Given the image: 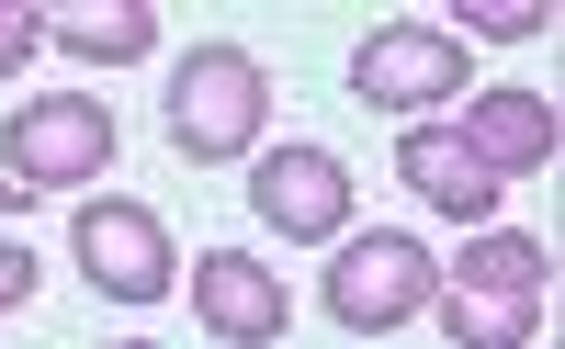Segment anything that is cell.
Wrapping results in <instances>:
<instances>
[{
	"label": "cell",
	"mask_w": 565,
	"mask_h": 349,
	"mask_svg": "<svg viewBox=\"0 0 565 349\" xmlns=\"http://www.w3.org/2000/svg\"><path fill=\"white\" fill-rule=\"evenodd\" d=\"M68 260L90 293H114V305H159V293L181 282V248L148 204H125V192H90L79 226H68Z\"/></svg>",
	"instance_id": "obj_4"
},
{
	"label": "cell",
	"mask_w": 565,
	"mask_h": 349,
	"mask_svg": "<svg viewBox=\"0 0 565 349\" xmlns=\"http://www.w3.org/2000/svg\"><path fill=\"white\" fill-rule=\"evenodd\" d=\"M452 293H487V305H543L554 293V248L521 226H476V248L452 260Z\"/></svg>",
	"instance_id": "obj_11"
},
{
	"label": "cell",
	"mask_w": 565,
	"mask_h": 349,
	"mask_svg": "<svg viewBox=\"0 0 565 349\" xmlns=\"http://www.w3.org/2000/svg\"><path fill=\"white\" fill-rule=\"evenodd\" d=\"M543 23H554L543 0H463V12H452L441 34H452V45H463V34H487V45H521V34H543Z\"/></svg>",
	"instance_id": "obj_13"
},
{
	"label": "cell",
	"mask_w": 565,
	"mask_h": 349,
	"mask_svg": "<svg viewBox=\"0 0 565 349\" xmlns=\"http://www.w3.org/2000/svg\"><path fill=\"white\" fill-rule=\"evenodd\" d=\"M452 79H476L463 68V45L441 23H373L351 45V90L373 113H407V124H430V102H452Z\"/></svg>",
	"instance_id": "obj_5"
},
{
	"label": "cell",
	"mask_w": 565,
	"mask_h": 349,
	"mask_svg": "<svg viewBox=\"0 0 565 349\" xmlns=\"http://www.w3.org/2000/svg\"><path fill=\"white\" fill-rule=\"evenodd\" d=\"M45 45V12H23V0H0V79H23V57Z\"/></svg>",
	"instance_id": "obj_14"
},
{
	"label": "cell",
	"mask_w": 565,
	"mask_h": 349,
	"mask_svg": "<svg viewBox=\"0 0 565 349\" xmlns=\"http://www.w3.org/2000/svg\"><path fill=\"white\" fill-rule=\"evenodd\" d=\"M396 181H407L430 215H452V226H487V215H498V192H509V181H498L452 124H407V135H396Z\"/></svg>",
	"instance_id": "obj_9"
},
{
	"label": "cell",
	"mask_w": 565,
	"mask_h": 349,
	"mask_svg": "<svg viewBox=\"0 0 565 349\" xmlns=\"http://www.w3.org/2000/svg\"><path fill=\"white\" fill-rule=\"evenodd\" d=\"M430 293H441V260L407 226H362V237H340V260H328V316L351 338H396L407 316H430Z\"/></svg>",
	"instance_id": "obj_2"
},
{
	"label": "cell",
	"mask_w": 565,
	"mask_h": 349,
	"mask_svg": "<svg viewBox=\"0 0 565 349\" xmlns=\"http://www.w3.org/2000/svg\"><path fill=\"white\" fill-rule=\"evenodd\" d=\"M23 204H34V192H23V181H12V170H0V215H23Z\"/></svg>",
	"instance_id": "obj_16"
},
{
	"label": "cell",
	"mask_w": 565,
	"mask_h": 349,
	"mask_svg": "<svg viewBox=\"0 0 565 349\" xmlns=\"http://www.w3.org/2000/svg\"><path fill=\"white\" fill-rule=\"evenodd\" d=\"M260 113H271V79H260L249 45H193V57H181V79H170V146L193 170L260 159Z\"/></svg>",
	"instance_id": "obj_1"
},
{
	"label": "cell",
	"mask_w": 565,
	"mask_h": 349,
	"mask_svg": "<svg viewBox=\"0 0 565 349\" xmlns=\"http://www.w3.org/2000/svg\"><path fill=\"white\" fill-rule=\"evenodd\" d=\"M193 316H204V338H226V349H282V327H295V293H282L271 260L204 248V260H193Z\"/></svg>",
	"instance_id": "obj_7"
},
{
	"label": "cell",
	"mask_w": 565,
	"mask_h": 349,
	"mask_svg": "<svg viewBox=\"0 0 565 349\" xmlns=\"http://www.w3.org/2000/svg\"><path fill=\"white\" fill-rule=\"evenodd\" d=\"M452 349H532L543 338V305H487V293H430Z\"/></svg>",
	"instance_id": "obj_12"
},
{
	"label": "cell",
	"mask_w": 565,
	"mask_h": 349,
	"mask_svg": "<svg viewBox=\"0 0 565 349\" xmlns=\"http://www.w3.org/2000/svg\"><path fill=\"white\" fill-rule=\"evenodd\" d=\"M23 293H34V248H23V237H0V316H12Z\"/></svg>",
	"instance_id": "obj_15"
},
{
	"label": "cell",
	"mask_w": 565,
	"mask_h": 349,
	"mask_svg": "<svg viewBox=\"0 0 565 349\" xmlns=\"http://www.w3.org/2000/svg\"><path fill=\"white\" fill-rule=\"evenodd\" d=\"M452 135L476 146L498 181H543V170H554V146H565L554 102H543V90H509V79H498V90H476V102L452 113Z\"/></svg>",
	"instance_id": "obj_8"
},
{
	"label": "cell",
	"mask_w": 565,
	"mask_h": 349,
	"mask_svg": "<svg viewBox=\"0 0 565 349\" xmlns=\"http://www.w3.org/2000/svg\"><path fill=\"white\" fill-rule=\"evenodd\" d=\"M45 45L79 68H136V57H159V12L148 0H68V12H45Z\"/></svg>",
	"instance_id": "obj_10"
},
{
	"label": "cell",
	"mask_w": 565,
	"mask_h": 349,
	"mask_svg": "<svg viewBox=\"0 0 565 349\" xmlns=\"http://www.w3.org/2000/svg\"><path fill=\"white\" fill-rule=\"evenodd\" d=\"M0 170H12L23 192H79L90 170H114L103 90H34V102L12 113V135H0Z\"/></svg>",
	"instance_id": "obj_3"
},
{
	"label": "cell",
	"mask_w": 565,
	"mask_h": 349,
	"mask_svg": "<svg viewBox=\"0 0 565 349\" xmlns=\"http://www.w3.org/2000/svg\"><path fill=\"white\" fill-rule=\"evenodd\" d=\"M114 349H159V338H114Z\"/></svg>",
	"instance_id": "obj_17"
},
{
	"label": "cell",
	"mask_w": 565,
	"mask_h": 349,
	"mask_svg": "<svg viewBox=\"0 0 565 349\" xmlns=\"http://www.w3.org/2000/svg\"><path fill=\"white\" fill-rule=\"evenodd\" d=\"M249 204H260L271 237H295V248H340V237H351V170L328 159L317 135H295V146H271V159L249 170Z\"/></svg>",
	"instance_id": "obj_6"
}]
</instances>
